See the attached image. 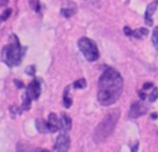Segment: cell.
<instances>
[{"label":"cell","mask_w":158,"mask_h":152,"mask_svg":"<svg viewBox=\"0 0 158 152\" xmlns=\"http://www.w3.org/2000/svg\"><path fill=\"white\" fill-rule=\"evenodd\" d=\"M123 89V79L114 68H106L99 79L98 100L101 105L109 106L118 100Z\"/></svg>","instance_id":"1"},{"label":"cell","mask_w":158,"mask_h":152,"mask_svg":"<svg viewBox=\"0 0 158 152\" xmlns=\"http://www.w3.org/2000/svg\"><path fill=\"white\" fill-rule=\"evenodd\" d=\"M118 117H120V109H114L101 120V122H99V125L95 127L93 133V138L96 143L104 142L112 133L118 121Z\"/></svg>","instance_id":"2"},{"label":"cell","mask_w":158,"mask_h":152,"mask_svg":"<svg viewBox=\"0 0 158 152\" xmlns=\"http://www.w3.org/2000/svg\"><path fill=\"white\" fill-rule=\"evenodd\" d=\"M25 51H26V48L21 47L17 36L16 35H11V42L2 48L1 59L9 67H15V65L20 64Z\"/></svg>","instance_id":"3"},{"label":"cell","mask_w":158,"mask_h":152,"mask_svg":"<svg viewBox=\"0 0 158 152\" xmlns=\"http://www.w3.org/2000/svg\"><path fill=\"white\" fill-rule=\"evenodd\" d=\"M78 47L89 62H94L99 58V49H98L96 43L93 40L88 37H81L78 41Z\"/></svg>","instance_id":"4"},{"label":"cell","mask_w":158,"mask_h":152,"mask_svg":"<svg viewBox=\"0 0 158 152\" xmlns=\"http://www.w3.org/2000/svg\"><path fill=\"white\" fill-rule=\"evenodd\" d=\"M70 146V137L68 135V131H63L59 133V136L57 137L54 148L57 152H67L69 150Z\"/></svg>","instance_id":"5"},{"label":"cell","mask_w":158,"mask_h":152,"mask_svg":"<svg viewBox=\"0 0 158 152\" xmlns=\"http://www.w3.org/2000/svg\"><path fill=\"white\" fill-rule=\"evenodd\" d=\"M147 110H148V106L143 101H133L131 105L128 116H130V119H136L138 116L144 115L147 112Z\"/></svg>","instance_id":"6"},{"label":"cell","mask_w":158,"mask_h":152,"mask_svg":"<svg viewBox=\"0 0 158 152\" xmlns=\"http://www.w3.org/2000/svg\"><path fill=\"white\" fill-rule=\"evenodd\" d=\"M31 100H37L41 95V83L38 79H33L28 87H27V93H26Z\"/></svg>","instance_id":"7"},{"label":"cell","mask_w":158,"mask_h":152,"mask_svg":"<svg viewBox=\"0 0 158 152\" xmlns=\"http://www.w3.org/2000/svg\"><path fill=\"white\" fill-rule=\"evenodd\" d=\"M47 129L49 132H57L59 129H62V122H60V119L54 114V112H51L49 116H48V120H47Z\"/></svg>","instance_id":"8"},{"label":"cell","mask_w":158,"mask_h":152,"mask_svg":"<svg viewBox=\"0 0 158 152\" xmlns=\"http://www.w3.org/2000/svg\"><path fill=\"white\" fill-rule=\"evenodd\" d=\"M157 5H158V2H157V1H153V2H151V4L147 6V9H146L144 20H146V23H147L148 26H152V25H153L152 16H153V14H154V11H156V9H157Z\"/></svg>","instance_id":"9"},{"label":"cell","mask_w":158,"mask_h":152,"mask_svg":"<svg viewBox=\"0 0 158 152\" xmlns=\"http://www.w3.org/2000/svg\"><path fill=\"white\" fill-rule=\"evenodd\" d=\"M60 122H62V130L63 131H69L72 127V119L70 116H68L67 114H63L60 117Z\"/></svg>","instance_id":"10"},{"label":"cell","mask_w":158,"mask_h":152,"mask_svg":"<svg viewBox=\"0 0 158 152\" xmlns=\"http://www.w3.org/2000/svg\"><path fill=\"white\" fill-rule=\"evenodd\" d=\"M17 152H38V148H35L25 142H20L17 145Z\"/></svg>","instance_id":"11"},{"label":"cell","mask_w":158,"mask_h":152,"mask_svg":"<svg viewBox=\"0 0 158 152\" xmlns=\"http://www.w3.org/2000/svg\"><path fill=\"white\" fill-rule=\"evenodd\" d=\"M75 12H77V7H75L74 4L72 5V7H65V6H64V7L60 10V14H62L64 17H70V16H73Z\"/></svg>","instance_id":"12"},{"label":"cell","mask_w":158,"mask_h":152,"mask_svg":"<svg viewBox=\"0 0 158 152\" xmlns=\"http://www.w3.org/2000/svg\"><path fill=\"white\" fill-rule=\"evenodd\" d=\"M63 104H64V108L72 106V98L69 96V87H65L63 91Z\"/></svg>","instance_id":"13"},{"label":"cell","mask_w":158,"mask_h":152,"mask_svg":"<svg viewBox=\"0 0 158 152\" xmlns=\"http://www.w3.org/2000/svg\"><path fill=\"white\" fill-rule=\"evenodd\" d=\"M147 35H148V30L144 28V27H139V28L132 31V35H131V36H133V37H136V38H143V37H146Z\"/></svg>","instance_id":"14"},{"label":"cell","mask_w":158,"mask_h":152,"mask_svg":"<svg viewBox=\"0 0 158 152\" xmlns=\"http://www.w3.org/2000/svg\"><path fill=\"white\" fill-rule=\"evenodd\" d=\"M36 129H37L40 132H42V133L48 132L47 124H46V122H44L42 119H37V120H36Z\"/></svg>","instance_id":"15"},{"label":"cell","mask_w":158,"mask_h":152,"mask_svg":"<svg viewBox=\"0 0 158 152\" xmlns=\"http://www.w3.org/2000/svg\"><path fill=\"white\" fill-rule=\"evenodd\" d=\"M31 108V99L27 94L23 95V99H22V106H21V110H28Z\"/></svg>","instance_id":"16"},{"label":"cell","mask_w":158,"mask_h":152,"mask_svg":"<svg viewBox=\"0 0 158 152\" xmlns=\"http://www.w3.org/2000/svg\"><path fill=\"white\" fill-rule=\"evenodd\" d=\"M73 87L75 89H84L86 87V80L84 78H80V79H78V80H75L73 83Z\"/></svg>","instance_id":"17"},{"label":"cell","mask_w":158,"mask_h":152,"mask_svg":"<svg viewBox=\"0 0 158 152\" xmlns=\"http://www.w3.org/2000/svg\"><path fill=\"white\" fill-rule=\"evenodd\" d=\"M152 42H153L154 47L158 49V26L154 27V30L152 32Z\"/></svg>","instance_id":"18"},{"label":"cell","mask_w":158,"mask_h":152,"mask_svg":"<svg viewBox=\"0 0 158 152\" xmlns=\"http://www.w3.org/2000/svg\"><path fill=\"white\" fill-rule=\"evenodd\" d=\"M25 73L28 74V75H33V74L36 73V68H35V65H28V67H26Z\"/></svg>","instance_id":"19"},{"label":"cell","mask_w":158,"mask_h":152,"mask_svg":"<svg viewBox=\"0 0 158 152\" xmlns=\"http://www.w3.org/2000/svg\"><path fill=\"white\" fill-rule=\"evenodd\" d=\"M10 15H11V9H6V10L2 12V15L0 16V21H5Z\"/></svg>","instance_id":"20"},{"label":"cell","mask_w":158,"mask_h":152,"mask_svg":"<svg viewBox=\"0 0 158 152\" xmlns=\"http://www.w3.org/2000/svg\"><path fill=\"white\" fill-rule=\"evenodd\" d=\"M31 6H32L36 11H40V5L37 4V1H31Z\"/></svg>","instance_id":"21"},{"label":"cell","mask_w":158,"mask_h":152,"mask_svg":"<svg viewBox=\"0 0 158 152\" xmlns=\"http://www.w3.org/2000/svg\"><path fill=\"white\" fill-rule=\"evenodd\" d=\"M123 32H125L127 36H131V35H132V30H131L130 27H127V26H126V27H123Z\"/></svg>","instance_id":"22"},{"label":"cell","mask_w":158,"mask_h":152,"mask_svg":"<svg viewBox=\"0 0 158 152\" xmlns=\"http://www.w3.org/2000/svg\"><path fill=\"white\" fill-rule=\"evenodd\" d=\"M15 84H16V87H17V88H23V84H22V82L15 80Z\"/></svg>","instance_id":"23"},{"label":"cell","mask_w":158,"mask_h":152,"mask_svg":"<svg viewBox=\"0 0 158 152\" xmlns=\"http://www.w3.org/2000/svg\"><path fill=\"white\" fill-rule=\"evenodd\" d=\"M7 4V0H0V6H5Z\"/></svg>","instance_id":"24"}]
</instances>
